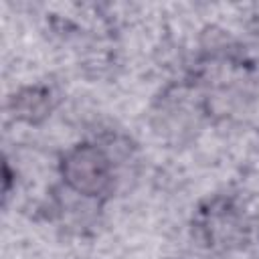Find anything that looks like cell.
<instances>
[{
    "label": "cell",
    "instance_id": "obj_1",
    "mask_svg": "<svg viewBox=\"0 0 259 259\" xmlns=\"http://www.w3.org/2000/svg\"><path fill=\"white\" fill-rule=\"evenodd\" d=\"M67 176L75 184V188L83 192H99L107 184L105 158L91 148H83L69 158Z\"/></svg>",
    "mask_w": 259,
    "mask_h": 259
}]
</instances>
